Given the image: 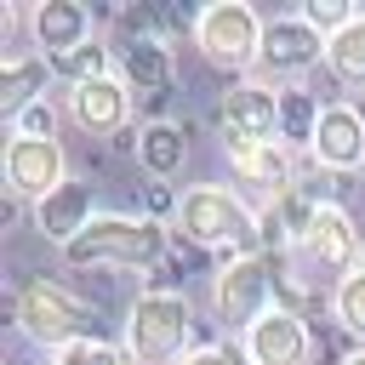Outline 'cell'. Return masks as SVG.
Returning a JSON list of instances; mask_svg holds the SVG:
<instances>
[{
  "mask_svg": "<svg viewBox=\"0 0 365 365\" xmlns=\"http://www.w3.org/2000/svg\"><path fill=\"white\" fill-rule=\"evenodd\" d=\"M171 234L200 245V251H222L228 257H245V251H262L257 240V211L234 194V188H217V182H194L171 217Z\"/></svg>",
  "mask_w": 365,
  "mask_h": 365,
  "instance_id": "6da1fadb",
  "label": "cell"
},
{
  "mask_svg": "<svg viewBox=\"0 0 365 365\" xmlns=\"http://www.w3.org/2000/svg\"><path fill=\"white\" fill-rule=\"evenodd\" d=\"M171 251V228L154 217H97L80 240L63 245L68 268H148Z\"/></svg>",
  "mask_w": 365,
  "mask_h": 365,
  "instance_id": "7a4b0ae2",
  "label": "cell"
},
{
  "mask_svg": "<svg viewBox=\"0 0 365 365\" xmlns=\"http://www.w3.org/2000/svg\"><path fill=\"white\" fill-rule=\"evenodd\" d=\"M194 331V308L182 291H143L125 308V354L137 365H182Z\"/></svg>",
  "mask_w": 365,
  "mask_h": 365,
  "instance_id": "3957f363",
  "label": "cell"
},
{
  "mask_svg": "<svg viewBox=\"0 0 365 365\" xmlns=\"http://www.w3.org/2000/svg\"><path fill=\"white\" fill-rule=\"evenodd\" d=\"M17 331L40 348H68L74 336H91L86 325H97V302H86L80 291H68L63 279H29L11 297Z\"/></svg>",
  "mask_w": 365,
  "mask_h": 365,
  "instance_id": "277c9868",
  "label": "cell"
},
{
  "mask_svg": "<svg viewBox=\"0 0 365 365\" xmlns=\"http://www.w3.org/2000/svg\"><path fill=\"white\" fill-rule=\"evenodd\" d=\"M268 308H274V257H268V251L228 257V262L211 274V314H217V325L245 331V325L262 319Z\"/></svg>",
  "mask_w": 365,
  "mask_h": 365,
  "instance_id": "5b68a950",
  "label": "cell"
},
{
  "mask_svg": "<svg viewBox=\"0 0 365 365\" xmlns=\"http://www.w3.org/2000/svg\"><path fill=\"white\" fill-rule=\"evenodd\" d=\"M194 46L211 68H228V74H245L257 68L262 57V17L240 0H222V6H205L194 17Z\"/></svg>",
  "mask_w": 365,
  "mask_h": 365,
  "instance_id": "8992f818",
  "label": "cell"
},
{
  "mask_svg": "<svg viewBox=\"0 0 365 365\" xmlns=\"http://www.w3.org/2000/svg\"><path fill=\"white\" fill-rule=\"evenodd\" d=\"M6 194L40 205L46 194H57L68 182V154L57 137H6Z\"/></svg>",
  "mask_w": 365,
  "mask_h": 365,
  "instance_id": "52a82bcc",
  "label": "cell"
},
{
  "mask_svg": "<svg viewBox=\"0 0 365 365\" xmlns=\"http://www.w3.org/2000/svg\"><path fill=\"white\" fill-rule=\"evenodd\" d=\"M297 257H302V262H308L319 279H325V274L348 279L354 268H365V234L354 228L348 205H319V217H314V228L302 234Z\"/></svg>",
  "mask_w": 365,
  "mask_h": 365,
  "instance_id": "ba28073f",
  "label": "cell"
},
{
  "mask_svg": "<svg viewBox=\"0 0 365 365\" xmlns=\"http://www.w3.org/2000/svg\"><path fill=\"white\" fill-rule=\"evenodd\" d=\"M120 80L143 103V114H160L171 103V86H177V63H171L165 34H125L120 40Z\"/></svg>",
  "mask_w": 365,
  "mask_h": 365,
  "instance_id": "9c48e42d",
  "label": "cell"
},
{
  "mask_svg": "<svg viewBox=\"0 0 365 365\" xmlns=\"http://www.w3.org/2000/svg\"><path fill=\"white\" fill-rule=\"evenodd\" d=\"M217 125H222V143H279V91H268L257 80L228 86Z\"/></svg>",
  "mask_w": 365,
  "mask_h": 365,
  "instance_id": "30bf717a",
  "label": "cell"
},
{
  "mask_svg": "<svg viewBox=\"0 0 365 365\" xmlns=\"http://www.w3.org/2000/svg\"><path fill=\"white\" fill-rule=\"evenodd\" d=\"M240 342H245V359H251V365H308L314 331L302 325V314H291V308L274 302L262 319H251V325L240 331Z\"/></svg>",
  "mask_w": 365,
  "mask_h": 365,
  "instance_id": "8fae6325",
  "label": "cell"
},
{
  "mask_svg": "<svg viewBox=\"0 0 365 365\" xmlns=\"http://www.w3.org/2000/svg\"><path fill=\"white\" fill-rule=\"evenodd\" d=\"M308 154H314V165L331 171V177L359 171V165H365V114H359L354 103H325Z\"/></svg>",
  "mask_w": 365,
  "mask_h": 365,
  "instance_id": "7c38bea8",
  "label": "cell"
},
{
  "mask_svg": "<svg viewBox=\"0 0 365 365\" xmlns=\"http://www.w3.org/2000/svg\"><path fill=\"white\" fill-rule=\"evenodd\" d=\"M68 120L86 131V137H114L131 125V86L120 74H103L91 86H74L68 91Z\"/></svg>",
  "mask_w": 365,
  "mask_h": 365,
  "instance_id": "4fadbf2b",
  "label": "cell"
},
{
  "mask_svg": "<svg viewBox=\"0 0 365 365\" xmlns=\"http://www.w3.org/2000/svg\"><path fill=\"white\" fill-rule=\"evenodd\" d=\"M91 222H97V182H86V177H68L57 194H46V200L34 205V228H40V240H51L57 251H63L68 240H80Z\"/></svg>",
  "mask_w": 365,
  "mask_h": 365,
  "instance_id": "5bb4252c",
  "label": "cell"
},
{
  "mask_svg": "<svg viewBox=\"0 0 365 365\" xmlns=\"http://www.w3.org/2000/svg\"><path fill=\"white\" fill-rule=\"evenodd\" d=\"M222 154H228V171L240 182L262 188L268 200H279V194L297 188V160H291L285 143H222Z\"/></svg>",
  "mask_w": 365,
  "mask_h": 365,
  "instance_id": "9a60e30c",
  "label": "cell"
},
{
  "mask_svg": "<svg viewBox=\"0 0 365 365\" xmlns=\"http://www.w3.org/2000/svg\"><path fill=\"white\" fill-rule=\"evenodd\" d=\"M29 40L51 63V57H63V51L91 40V11L80 0H40V6H29Z\"/></svg>",
  "mask_w": 365,
  "mask_h": 365,
  "instance_id": "2e32d148",
  "label": "cell"
},
{
  "mask_svg": "<svg viewBox=\"0 0 365 365\" xmlns=\"http://www.w3.org/2000/svg\"><path fill=\"white\" fill-rule=\"evenodd\" d=\"M325 57V40L302 23V17H274V23H262V57H257V68H268V74H302V68H314Z\"/></svg>",
  "mask_w": 365,
  "mask_h": 365,
  "instance_id": "e0dca14e",
  "label": "cell"
},
{
  "mask_svg": "<svg viewBox=\"0 0 365 365\" xmlns=\"http://www.w3.org/2000/svg\"><path fill=\"white\" fill-rule=\"evenodd\" d=\"M46 74H51V63L40 51L6 46L0 51V120H17L23 108H34L46 97Z\"/></svg>",
  "mask_w": 365,
  "mask_h": 365,
  "instance_id": "ac0fdd59",
  "label": "cell"
},
{
  "mask_svg": "<svg viewBox=\"0 0 365 365\" xmlns=\"http://www.w3.org/2000/svg\"><path fill=\"white\" fill-rule=\"evenodd\" d=\"M137 165L165 182L188 165V125H171V120H143V143H137Z\"/></svg>",
  "mask_w": 365,
  "mask_h": 365,
  "instance_id": "d6986e66",
  "label": "cell"
},
{
  "mask_svg": "<svg viewBox=\"0 0 365 365\" xmlns=\"http://www.w3.org/2000/svg\"><path fill=\"white\" fill-rule=\"evenodd\" d=\"M319 114H325V103L308 86H279V143L285 148H308L319 131Z\"/></svg>",
  "mask_w": 365,
  "mask_h": 365,
  "instance_id": "ffe728a7",
  "label": "cell"
},
{
  "mask_svg": "<svg viewBox=\"0 0 365 365\" xmlns=\"http://www.w3.org/2000/svg\"><path fill=\"white\" fill-rule=\"evenodd\" d=\"M325 68H331L342 86H365V11H359L342 34L325 40Z\"/></svg>",
  "mask_w": 365,
  "mask_h": 365,
  "instance_id": "44dd1931",
  "label": "cell"
},
{
  "mask_svg": "<svg viewBox=\"0 0 365 365\" xmlns=\"http://www.w3.org/2000/svg\"><path fill=\"white\" fill-rule=\"evenodd\" d=\"M51 74H63L68 86H91V80L114 74V51H108L103 40H86V46H74V51L51 57Z\"/></svg>",
  "mask_w": 365,
  "mask_h": 365,
  "instance_id": "7402d4cb",
  "label": "cell"
},
{
  "mask_svg": "<svg viewBox=\"0 0 365 365\" xmlns=\"http://www.w3.org/2000/svg\"><path fill=\"white\" fill-rule=\"evenodd\" d=\"M331 314H336V325H342L354 342H365V268H354L348 279H336V291H331Z\"/></svg>",
  "mask_w": 365,
  "mask_h": 365,
  "instance_id": "603a6c76",
  "label": "cell"
},
{
  "mask_svg": "<svg viewBox=\"0 0 365 365\" xmlns=\"http://www.w3.org/2000/svg\"><path fill=\"white\" fill-rule=\"evenodd\" d=\"M57 365H137V359L103 336H74L68 348H57Z\"/></svg>",
  "mask_w": 365,
  "mask_h": 365,
  "instance_id": "cb8c5ba5",
  "label": "cell"
},
{
  "mask_svg": "<svg viewBox=\"0 0 365 365\" xmlns=\"http://www.w3.org/2000/svg\"><path fill=\"white\" fill-rule=\"evenodd\" d=\"M297 17H302V23H308L319 40H331V34H342V29L359 17V6H348V0H308Z\"/></svg>",
  "mask_w": 365,
  "mask_h": 365,
  "instance_id": "d4e9b609",
  "label": "cell"
},
{
  "mask_svg": "<svg viewBox=\"0 0 365 365\" xmlns=\"http://www.w3.org/2000/svg\"><path fill=\"white\" fill-rule=\"evenodd\" d=\"M51 131H57V108H51L46 97H40L34 108H23V114L11 120V137H51Z\"/></svg>",
  "mask_w": 365,
  "mask_h": 365,
  "instance_id": "484cf974",
  "label": "cell"
},
{
  "mask_svg": "<svg viewBox=\"0 0 365 365\" xmlns=\"http://www.w3.org/2000/svg\"><path fill=\"white\" fill-rule=\"evenodd\" d=\"M143 205H148V217H154V222H165V217H177L182 194H171L165 182H143Z\"/></svg>",
  "mask_w": 365,
  "mask_h": 365,
  "instance_id": "4316f807",
  "label": "cell"
},
{
  "mask_svg": "<svg viewBox=\"0 0 365 365\" xmlns=\"http://www.w3.org/2000/svg\"><path fill=\"white\" fill-rule=\"evenodd\" d=\"M182 365H240L228 348H217V342H200L194 354H182Z\"/></svg>",
  "mask_w": 365,
  "mask_h": 365,
  "instance_id": "83f0119b",
  "label": "cell"
},
{
  "mask_svg": "<svg viewBox=\"0 0 365 365\" xmlns=\"http://www.w3.org/2000/svg\"><path fill=\"white\" fill-rule=\"evenodd\" d=\"M336 365H365V348H354V354H342Z\"/></svg>",
  "mask_w": 365,
  "mask_h": 365,
  "instance_id": "f1b7e54d",
  "label": "cell"
}]
</instances>
